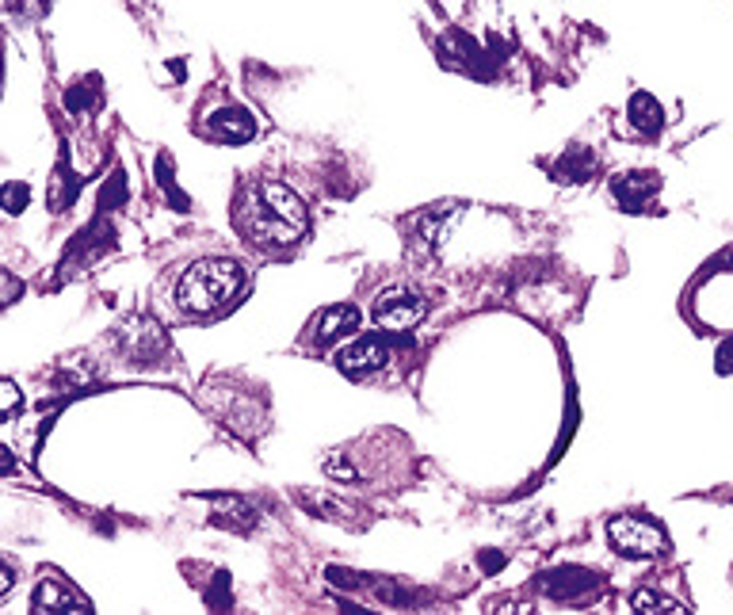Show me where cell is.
Segmentation results:
<instances>
[{"mask_svg":"<svg viewBox=\"0 0 733 615\" xmlns=\"http://www.w3.org/2000/svg\"><path fill=\"white\" fill-rule=\"evenodd\" d=\"M233 226L256 249H287L310 230V206L284 180H253L237 191Z\"/></svg>","mask_w":733,"mask_h":615,"instance_id":"6da1fadb","label":"cell"},{"mask_svg":"<svg viewBox=\"0 0 733 615\" xmlns=\"http://www.w3.org/2000/svg\"><path fill=\"white\" fill-rule=\"evenodd\" d=\"M245 291V268L230 257H199L168 271L160 302L173 317H211Z\"/></svg>","mask_w":733,"mask_h":615,"instance_id":"7a4b0ae2","label":"cell"},{"mask_svg":"<svg viewBox=\"0 0 733 615\" xmlns=\"http://www.w3.org/2000/svg\"><path fill=\"white\" fill-rule=\"evenodd\" d=\"M608 543L623 558H657L668 547V535L649 516H615L608 521Z\"/></svg>","mask_w":733,"mask_h":615,"instance_id":"3957f363","label":"cell"},{"mask_svg":"<svg viewBox=\"0 0 733 615\" xmlns=\"http://www.w3.org/2000/svg\"><path fill=\"white\" fill-rule=\"evenodd\" d=\"M115 345L126 359H134V364H153L157 356H165L168 337H165V325H160L157 317L131 314L115 329Z\"/></svg>","mask_w":733,"mask_h":615,"instance_id":"277c9868","label":"cell"},{"mask_svg":"<svg viewBox=\"0 0 733 615\" xmlns=\"http://www.w3.org/2000/svg\"><path fill=\"white\" fill-rule=\"evenodd\" d=\"M375 325L386 333H409L413 325L424 322V314H429V302L421 299L417 291H409V287H390V291L378 294L375 302Z\"/></svg>","mask_w":733,"mask_h":615,"instance_id":"5b68a950","label":"cell"},{"mask_svg":"<svg viewBox=\"0 0 733 615\" xmlns=\"http://www.w3.org/2000/svg\"><path fill=\"white\" fill-rule=\"evenodd\" d=\"M31 608L35 612H92V601H88L85 593L74 585L69 578H62L58 570H43V578H38L35 585V596H31Z\"/></svg>","mask_w":733,"mask_h":615,"instance_id":"8992f818","label":"cell"},{"mask_svg":"<svg viewBox=\"0 0 733 615\" xmlns=\"http://www.w3.org/2000/svg\"><path fill=\"white\" fill-rule=\"evenodd\" d=\"M359 322H364V314H359V306H325L318 310V317L310 322V329H306V340H310L313 348H325V345H336L341 337H352V333L359 329Z\"/></svg>","mask_w":733,"mask_h":615,"instance_id":"52a82bcc","label":"cell"},{"mask_svg":"<svg viewBox=\"0 0 733 615\" xmlns=\"http://www.w3.org/2000/svg\"><path fill=\"white\" fill-rule=\"evenodd\" d=\"M203 131L211 134V138H222V142H248V138H256L260 123H256L253 111L241 108V103H225V108L207 115Z\"/></svg>","mask_w":733,"mask_h":615,"instance_id":"ba28073f","label":"cell"},{"mask_svg":"<svg viewBox=\"0 0 733 615\" xmlns=\"http://www.w3.org/2000/svg\"><path fill=\"white\" fill-rule=\"evenodd\" d=\"M333 364L341 367L344 374H352V379H359V374H370V371H382L386 364H390V348L382 345V340L375 337H364V340H352L348 348H341L333 356Z\"/></svg>","mask_w":733,"mask_h":615,"instance_id":"9c48e42d","label":"cell"},{"mask_svg":"<svg viewBox=\"0 0 733 615\" xmlns=\"http://www.w3.org/2000/svg\"><path fill=\"white\" fill-rule=\"evenodd\" d=\"M660 191V176L657 172H623L619 180H611V195H615V203L623 206L626 214H638L642 206L649 203Z\"/></svg>","mask_w":733,"mask_h":615,"instance_id":"30bf717a","label":"cell"},{"mask_svg":"<svg viewBox=\"0 0 733 615\" xmlns=\"http://www.w3.org/2000/svg\"><path fill=\"white\" fill-rule=\"evenodd\" d=\"M592 585H596V573L581 570V566H558L554 573L538 578V589H543L546 596H554V601H577V596H585Z\"/></svg>","mask_w":733,"mask_h":615,"instance_id":"8fae6325","label":"cell"},{"mask_svg":"<svg viewBox=\"0 0 733 615\" xmlns=\"http://www.w3.org/2000/svg\"><path fill=\"white\" fill-rule=\"evenodd\" d=\"M214 505V524H225V527H237V532H253L256 524H260V513H256L248 501L241 497H207Z\"/></svg>","mask_w":733,"mask_h":615,"instance_id":"7c38bea8","label":"cell"},{"mask_svg":"<svg viewBox=\"0 0 733 615\" xmlns=\"http://www.w3.org/2000/svg\"><path fill=\"white\" fill-rule=\"evenodd\" d=\"M626 115H631L638 134H657L665 126V111H660V103L649 92H634L631 103H626Z\"/></svg>","mask_w":733,"mask_h":615,"instance_id":"4fadbf2b","label":"cell"},{"mask_svg":"<svg viewBox=\"0 0 733 615\" xmlns=\"http://www.w3.org/2000/svg\"><path fill=\"white\" fill-rule=\"evenodd\" d=\"M592 172H596V157L588 154V149H574L566 161L554 165V176H558V180H566V183H581L585 176H592Z\"/></svg>","mask_w":733,"mask_h":615,"instance_id":"5bb4252c","label":"cell"},{"mask_svg":"<svg viewBox=\"0 0 733 615\" xmlns=\"http://www.w3.org/2000/svg\"><path fill=\"white\" fill-rule=\"evenodd\" d=\"M77 191H80L77 176L69 172L66 165H58V172H54V180H51V211H62V206H69L77 199Z\"/></svg>","mask_w":733,"mask_h":615,"instance_id":"9a60e30c","label":"cell"},{"mask_svg":"<svg viewBox=\"0 0 733 615\" xmlns=\"http://www.w3.org/2000/svg\"><path fill=\"white\" fill-rule=\"evenodd\" d=\"M631 608L634 612H684V604L673 601V596L654 593V589H638V593L631 596Z\"/></svg>","mask_w":733,"mask_h":615,"instance_id":"2e32d148","label":"cell"},{"mask_svg":"<svg viewBox=\"0 0 733 615\" xmlns=\"http://www.w3.org/2000/svg\"><path fill=\"white\" fill-rule=\"evenodd\" d=\"M66 108H69V111L100 108V77H88L85 85L69 88V92H66Z\"/></svg>","mask_w":733,"mask_h":615,"instance_id":"e0dca14e","label":"cell"},{"mask_svg":"<svg viewBox=\"0 0 733 615\" xmlns=\"http://www.w3.org/2000/svg\"><path fill=\"white\" fill-rule=\"evenodd\" d=\"M27 199H31V188L27 183H20V180H12V183H4V214H23V206H27Z\"/></svg>","mask_w":733,"mask_h":615,"instance_id":"ac0fdd59","label":"cell"},{"mask_svg":"<svg viewBox=\"0 0 733 615\" xmlns=\"http://www.w3.org/2000/svg\"><path fill=\"white\" fill-rule=\"evenodd\" d=\"M126 203V176L115 172L108 183H103V195H100V206L103 211H111V206H123Z\"/></svg>","mask_w":733,"mask_h":615,"instance_id":"d6986e66","label":"cell"},{"mask_svg":"<svg viewBox=\"0 0 733 615\" xmlns=\"http://www.w3.org/2000/svg\"><path fill=\"white\" fill-rule=\"evenodd\" d=\"M0 405H4V417H15L20 413V405H23V398H20V387H15L12 379L0 387Z\"/></svg>","mask_w":733,"mask_h":615,"instance_id":"ffe728a7","label":"cell"},{"mask_svg":"<svg viewBox=\"0 0 733 615\" xmlns=\"http://www.w3.org/2000/svg\"><path fill=\"white\" fill-rule=\"evenodd\" d=\"M325 474H329V478H341V482H356V478H359L356 467H348L344 459H341V462L329 459V462H325Z\"/></svg>","mask_w":733,"mask_h":615,"instance_id":"44dd1931","label":"cell"},{"mask_svg":"<svg viewBox=\"0 0 733 615\" xmlns=\"http://www.w3.org/2000/svg\"><path fill=\"white\" fill-rule=\"evenodd\" d=\"M714 367H719V374H733V337H726L719 345V356H714Z\"/></svg>","mask_w":733,"mask_h":615,"instance_id":"7402d4cb","label":"cell"},{"mask_svg":"<svg viewBox=\"0 0 733 615\" xmlns=\"http://www.w3.org/2000/svg\"><path fill=\"white\" fill-rule=\"evenodd\" d=\"M15 8H23L27 15H43L46 12V0H12Z\"/></svg>","mask_w":733,"mask_h":615,"instance_id":"603a6c76","label":"cell"},{"mask_svg":"<svg viewBox=\"0 0 733 615\" xmlns=\"http://www.w3.org/2000/svg\"><path fill=\"white\" fill-rule=\"evenodd\" d=\"M481 566H486V570H501L504 558L501 555H486V558H481Z\"/></svg>","mask_w":733,"mask_h":615,"instance_id":"cb8c5ba5","label":"cell"},{"mask_svg":"<svg viewBox=\"0 0 733 615\" xmlns=\"http://www.w3.org/2000/svg\"><path fill=\"white\" fill-rule=\"evenodd\" d=\"M0 593H12V570H0Z\"/></svg>","mask_w":733,"mask_h":615,"instance_id":"d4e9b609","label":"cell"}]
</instances>
